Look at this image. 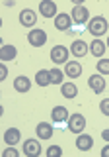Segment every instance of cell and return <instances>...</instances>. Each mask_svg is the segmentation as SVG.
<instances>
[{
	"label": "cell",
	"instance_id": "1",
	"mask_svg": "<svg viewBox=\"0 0 109 157\" xmlns=\"http://www.w3.org/2000/svg\"><path fill=\"white\" fill-rule=\"evenodd\" d=\"M88 32H90L96 39L101 37L103 33H107V20L103 16H93V20L88 22Z\"/></svg>",
	"mask_w": 109,
	"mask_h": 157
},
{
	"label": "cell",
	"instance_id": "2",
	"mask_svg": "<svg viewBox=\"0 0 109 157\" xmlns=\"http://www.w3.org/2000/svg\"><path fill=\"white\" fill-rule=\"evenodd\" d=\"M72 16V22L78 24V26H82V24H88V18H90V12H88L86 6H82V4H76V6L72 8L70 12Z\"/></svg>",
	"mask_w": 109,
	"mask_h": 157
},
{
	"label": "cell",
	"instance_id": "3",
	"mask_svg": "<svg viewBox=\"0 0 109 157\" xmlns=\"http://www.w3.org/2000/svg\"><path fill=\"white\" fill-rule=\"evenodd\" d=\"M27 41L31 43L33 47H41V45H45V43H47V32H45V29H39V28L31 29V32L27 33Z\"/></svg>",
	"mask_w": 109,
	"mask_h": 157
},
{
	"label": "cell",
	"instance_id": "4",
	"mask_svg": "<svg viewBox=\"0 0 109 157\" xmlns=\"http://www.w3.org/2000/svg\"><path fill=\"white\" fill-rule=\"evenodd\" d=\"M84 128H86V118L82 114H70V118H68V130L72 134H82Z\"/></svg>",
	"mask_w": 109,
	"mask_h": 157
},
{
	"label": "cell",
	"instance_id": "5",
	"mask_svg": "<svg viewBox=\"0 0 109 157\" xmlns=\"http://www.w3.org/2000/svg\"><path fill=\"white\" fill-rule=\"evenodd\" d=\"M68 49L64 45H54L51 49V61L57 63V65H61V63H68Z\"/></svg>",
	"mask_w": 109,
	"mask_h": 157
},
{
	"label": "cell",
	"instance_id": "6",
	"mask_svg": "<svg viewBox=\"0 0 109 157\" xmlns=\"http://www.w3.org/2000/svg\"><path fill=\"white\" fill-rule=\"evenodd\" d=\"M88 86L92 88L96 94H100V92L105 90V78H103V75H100V73H96V75H92L90 78H88Z\"/></svg>",
	"mask_w": 109,
	"mask_h": 157
},
{
	"label": "cell",
	"instance_id": "7",
	"mask_svg": "<svg viewBox=\"0 0 109 157\" xmlns=\"http://www.w3.org/2000/svg\"><path fill=\"white\" fill-rule=\"evenodd\" d=\"M35 22H37V14L33 12L31 8H26V10L19 12V24H22V26L33 28V26H35Z\"/></svg>",
	"mask_w": 109,
	"mask_h": 157
},
{
	"label": "cell",
	"instance_id": "8",
	"mask_svg": "<svg viewBox=\"0 0 109 157\" xmlns=\"http://www.w3.org/2000/svg\"><path fill=\"white\" fill-rule=\"evenodd\" d=\"M39 12L45 18H57V4L53 0H41L39 4Z\"/></svg>",
	"mask_w": 109,
	"mask_h": 157
},
{
	"label": "cell",
	"instance_id": "9",
	"mask_svg": "<svg viewBox=\"0 0 109 157\" xmlns=\"http://www.w3.org/2000/svg\"><path fill=\"white\" fill-rule=\"evenodd\" d=\"M70 53H72L74 57H84V55L90 53V45H88L84 39H74V43H72V47H70Z\"/></svg>",
	"mask_w": 109,
	"mask_h": 157
},
{
	"label": "cell",
	"instance_id": "10",
	"mask_svg": "<svg viewBox=\"0 0 109 157\" xmlns=\"http://www.w3.org/2000/svg\"><path fill=\"white\" fill-rule=\"evenodd\" d=\"M72 26V16L70 14H57V18H54V28L61 29V32H68Z\"/></svg>",
	"mask_w": 109,
	"mask_h": 157
},
{
	"label": "cell",
	"instance_id": "11",
	"mask_svg": "<svg viewBox=\"0 0 109 157\" xmlns=\"http://www.w3.org/2000/svg\"><path fill=\"white\" fill-rule=\"evenodd\" d=\"M23 153L27 157H37L41 153V144H39L37 140H31V137H29L27 141H23Z\"/></svg>",
	"mask_w": 109,
	"mask_h": 157
},
{
	"label": "cell",
	"instance_id": "12",
	"mask_svg": "<svg viewBox=\"0 0 109 157\" xmlns=\"http://www.w3.org/2000/svg\"><path fill=\"white\" fill-rule=\"evenodd\" d=\"M35 132H37V137L39 140H51L53 137V126L49 124V122H39L35 126Z\"/></svg>",
	"mask_w": 109,
	"mask_h": 157
},
{
	"label": "cell",
	"instance_id": "13",
	"mask_svg": "<svg viewBox=\"0 0 109 157\" xmlns=\"http://www.w3.org/2000/svg\"><path fill=\"white\" fill-rule=\"evenodd\" d=\"M51 118H53V122H57V124L68 122V118H70V114H68V108H64V106H54L53 110H51Z\"/></svg>",
	"mask_w": 109,
	"mask_h": 157
},
{
	"label": "cell",
	"instance_id": "14",
	"mask_svg": "<svg viewBox=\"0 0 109 157\" xmlns=\"http://www.w3.org/2000/svg\"><path fill=\"white\" fill-rule=\"evenodd\" d=\"M93 145V137L88 136V134H78V140H76V147L78 151H90Z\"/></svg>",
	"mask_w": 109,
	"mask_h": 157
},
{
	"label": "cell",
	"instance_id": "15",
	"mask_svg": "<svg viewBox=\"0 0 109 157\" xmlns=\"http://www.w3.org/2000/svg\"><path fill=\"white\" fill-rule=\"evenodd\" d=\"M64 73H66L70 78H78L82 75V65L78 61H68L66 65H64Z\"/></svg>",
	"mask_w": 109,
	"mask_h": 157
},
{
	"label": "cell",
	"instance_id": "16",
	"mask_svg": "<svg viewBox=\"0 0 109 157\" xmlns=\"http://www.w3.org/2000/svg\"><path fill=\"white\" fill-rule=\"evenodd\" d=\"M18 55V49L16 45H4V47H0V61H12V59H16Z\"/></svg>",
	"mask_w": 109,
	"mask_h": 157
},
{
	"label": "cell",
	"instance_id": "17",
	"mask_svg": "<svg viewBox=\"0 0 109 157\" xmlns=\"http://www.w3.org/2000/svg\"><path fill=\"white\" fill-rule=\"evenodd\" d=\"M19 137H22V134H19L18 128H8V130L4 132V141H6L8 145H16L19 141Z\"/></svg>",
	"mask_w": 109,
	"mask_h": 157
},
{
	"label": "cell",
	"instance_id": "18",
	"mask_svg": "<svg viewBox=\"0 0 109 157\" xmlns=\"http://www.w3.org/2000/svg\"><path fill=\"white\" fill-rule=\"evenodd\" d=\"M105 49H107V45L101 41V39H93V41L90 43V53L93 57H103V53H105Z\"/></svg>",
	"mask_w": 109,
	"mask_h": 157
},
{
	"label": "cell",
	"instance_id": "19",
	"mask_svg": "<svg viewBox=\"0 0 109 157\" xmlns=\"http://www.w3.org/2000/svg\"><path fill=\"white\" fill-rule=\"evenodd\" d=\"M14 88H16L18 92H27L29 88H31V81H29L27 77H16V81H14Z\"/></svg>",
	"mask_w": 109,
	"mask_h": 157
},
{
	"label": "cell",
	"instance_id": "20",
	"mask_svg": "<svg viewBox=\"0 0 109 157\" xmlns=\"http://www.w3.org/2000/svg\"><path fill=\"white\" fill-rule=\"evenodd\" d=\"M61 92H62L64 98H74L78 94V88H76L74 82H62V85H61Z\"/></svg>",
	"mask_w": 109,
	"mask_h": 157
},
{
	"label": "cell",
	"instance_id": "21",
	"mask_svg": "<svg viewBox=\"0 0 109 157\" xmlns=\"http://www.w3.org/2000/svg\"><path fill=\"white\" fill-rule=\"evenodd\" d=\"M35 82L39 86H47V85H51V75H49V71H37V75H35Z\"/></svg>",
	"mask_w": 109,
	"mask_h": 157
},
{
	"label": "cell",
	"instance_id": "22",
	"mask_svg": "<svg viewBox=\"0 0 109 157\" xmlns=\"http://www.w3.org/2000/svg\"><path fill=\"white\" fill-rule=\"evenodd\" d=\"M49 75H51V85H62V71L61 69H51L49 71Z\"/></svg>",
	"mask_w": 109,
	"mask_h": 157
},
{
	"label": "cell",
	"instance_id": "23",
	"mask_svg": "<svg viewBox=\"0 0 109 157\" xmlns=\"http://www.w3.org/2000/svg\"><path fill=\"white\" fill-rule=\"evenodd\" d=\"M96 69L100 75H109V59H100V61L96 63Z\"/></svg>",
	"mask_w": 109,
	"mask_h": 157
},
{
	"label": "cell",
	"instance_id": "24",
	"mask_svg": "<svg viewBox=\"0 0 109 157\" xmlns=\"http://www.w3.org/2000/svg\"><path fill=\"white\" fill-rule=\"evenodd\" d=\"M47 155H49V157H58V155H62V149H61L58 145H51V147L47 149Z\"/></svg>",
	"mask_w": 109,
	"mask_h": 157
},
{
	"label": "cell",
	"instance_id": "25",
	"mask_svg": "<svg viewBox=\"0 0 109 157\" xmlns=\"http://www.w3.org/2000/svg\"><path fill=\"white\" fill-rule=\"evenodd\" d=\"M2 155H4V157H18V149H16V145L6 147V149L2 151Z\"/></svg>",
	"mask_w": 109,
	"mask_h": 157
},
{
	"label": "cell",
	"instance_id": "26",
	"mask_svg": "<svg viewBox=\"0 0 109 157\" xmlns=\"http://www.w3.org/2000/svg\"><path fill=\"white\" fill-rule=\"evenodd\" d=\"M100 110H101L103 116H109V98H103L100 102Z\"/></svg>",
	"mask_w": 109,
	"mask_h": 157
},
{
	"label": "cell",
	"instance_id": "27",
	"mask_svg": "<svg viewBox=\"0 0 109 157\" xmlns=\"http://www.w3.org/2000/svg\"><path fill=\"white\" fill-rule=\"evenodd\" d=\"M6 75H8V69H6V65H0V81H2V78H6Z\"/></svg>",
	"mask_w": 109,
	"mask_h": 157
},
{
	"label": "cell",
	"instance_id": "28",
	"mask_svg": "<svg viewBox=\"0 0 109 157\" xmlns=\"http://www.w3.org/2000/svg\"><path fill=\"white\" fill-rule=\"evenodd\" d=\"M101 137H103V141H109V130H103L101 132Z\"/></svg>",
	"mask_w": 109,
	"mask_h": 157
},
{
	"label": "cell",
	"instance_id": "29",
	"mask_svg": "<svg viewBox=\"0 0 109 157\" xmlns=\"http://www.w3.org/2000/svg\"><path fill=\"white\" fill-rule=\"evenodd\" d=\"M101 157H109V145H105L101 149Z\"/></svg>",
	"mask_w": 109,
	"mask_h": 157
},
{
	"label": "cell",
	"instance_id": "30",
	"mask_svg": "<svg viewBox=\"0 0 109 157\" xmlns=\"http://www.w3.org/2000/svg\"><path fill=\"white\" fill-rule=\"evenodd\" d=\"M105 45H107V47H109V37H107V41H105Z\"/></svg>",
	"mask_w": 109,
	"mask_h": 157
}]
</instances>
